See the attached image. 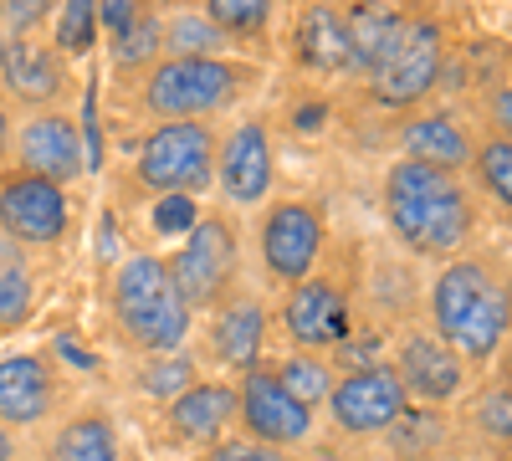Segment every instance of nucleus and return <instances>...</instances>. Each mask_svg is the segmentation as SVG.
<instances>
[{
    "mask_svg": "<svg viewBox=\"0 0 512 461\" xmlns=\"http://www.w3.org/2000/svg\"><path fill=\"white\" fill-rule=\"evenodd\" d=\"M384 216H390L405 251L431 262H456V251L472 241L477 200L456 170L400 159L384 175Z\"/></svg>",
    "mask_w": 512,
    "mask_h": 461,
    "instance_id": "1",
    "label": "nucleus"
},
{
    "mask_svg": "<svg viewBox=\"0 0 512 461\" xmlns=\"http://www.w3.org/2000/svg\"><path fill=\"white\" fill-rule=\"evenodd\" d=\"M431 328L466 364H487L492 354H502L512 333L507 277L477 257L446 262L431 282Z\"/></svg>",
    "mask_w": 512,
    "mask_h": 461,
    "instance_id": "2",
    "label": "nucleus"
},
{
    "mask_svg": "<svg viewBox=\"0 0 512 461\" xmlns=\"http://www.w3.org/2000/svg\"><path fill=\"white\" fill-rule=\"evenodd\" d=\"M123 82H134L139 113L159 129V123H210L216 113L236 108L262 82V67L231 57H159L149 72Z\"/></svg>",
    "mask_w": 512,
    "mask_h": 461,
    "instance_id": "3",
    "label": "nucleus"
},
{
    "mask_svg": "<svg viewBox=\"0 0 512 461\" xmlns=\"http://www.w3.org/2000/svg\"><path fill=\"white\" fill-rule=\"evenodd\" d=\"M108 308L118 323V339L134 354H180L190 339V308L180 303L175 282H169L164 257H123L108 277Z\"/></svg>",
    "mask_w": 512,
    "mask_h": 461,
    "instance_id": "4",
    "label": "nucleus"
},
{
    "mask_svg": "<svg viewBox=\"0 0 512 461\" xmlns=\"http://www.w3.org/2000/svg\"><path fill=\"white\" fill-rule=\"evenodd\" d=\"M216 144L221 134L210 123H159L134 149V185L154 200L164 195L195 200L216 180Z\"/></svg>",
    "mask_w": 512,
    "mask_h": 461,
    "instance_id": "5",
    "label": "nucleus"
},
{
    "mask_svg": "<svg viewBox=\"0 0 512 461\" xmlns=\"http://www.w3.org/2000/svg\"><path fill=\"white\" fill-rule=\"evenodd\" d=\"M164 267H169V282H175L180 303L190 313L221 308L231 292H241L236 287V277H241V236H236V221L221 216V211L200 216L195 231L185 236V246Z\"/></svg>",
    "mask_w": 512,
    "mask_h": 461,
    "instance_id": "6",
    "label": "nucleus"
},
{
    "mask_svg": "<svg viewBox=\"0 0 512 461\" xmlns=\"http://www.w3.org/2000/svg\"><path fill=\"white\" fill-rule=\"evenodd\" d=\"M405 405L410 400L395 380V369L369 359V364H354L338 374V385L328 395V426L344 441H379L405 415Z\"/></svg>",
    "mask_w": 512,
    "mask_h": 461,
    "instance_id": "7",
    "label": "nucleus"
},
{
    "mask_svg": "<svg viewBox=\"0 0 512 461\" xmlns=\"http://www.w3.org/2000/svg\"><path fill=\"white\" fill-rule=\"evenodd\" d=\"M390 369H395L405 400L425 405V410H446L451 400L466 395V380H472V374H466L472 364H466L436 328H420V323H410L395 339Z\"/></svg>",
    "mask_w": 512,
    "mask_h": 461,
    "instance_id": "8",
    "label": "nucleus"
},
{
    "mask_svg": "<svg viewBox=\"0 0 512 461\" xmlns=\"http://www.w3.org/2000/svg\"><path fill=\"white\" fill-rule=\"evenodd\" d=\"M0 88L21 113H52L72 93V67L52 47V36H0Z\"/></svg>",
    "mask_w": 512,
    "mask_h": 461,
    "instance_id": "9",
    "label": "nucleus"
},
{
    "mask_svg": "<svg viewBox=\"0 0 512 461\" xmlns=\"http://www.w3.org/2000/svg\"><path fill=\"white\" fill-rule=\"evenodd\" d=\"M441 67H446V26H441V16H410V26L400 36V47L390 52V62L369 77V93L384 108L425 103L431 88L441 82Z\"/></svg>",
    "mask_w": 512,
    "mask_h": 461,
    "instance_id": "10",
    "label": "nucleus"
},
{
    "mask_svg": "<svg viewBox=\"0 0 512 461\" xmlns=\"http://www.w3.org/2000/svg\"><path fill=\"white\" fill-rule=\"evenodd\" d=\"M256 246H262V267L277 287H297L318 272L323 257V216L308 200H277L262 216V231H256Z\"/></svg>",
    "mask_w": 512,
    "mask_h": 461,
    "instance_id": "11",
    "label": "nucleus"
},
{
    "mask_svg": "<svg viewBox=\"0 0 512 461\" xmlns=\"http://www.w3.org/2000/svg\"><path fill=\"white\" fill-rule=\"evenodd\" d=\"M282 323L292 349L303 354H333L349 344V287L338 272H313L308 282H297L282 303Z\"/></svg>",
    "mask_w": 512,
    "mask_h": 461,
    "instance_id": "12",
    "label": "nucleus"
},
{
    "mask_svg": "<svg viewBox=\"0 0 512 461\" xmlns=\"http://www.w3.org/2000/svg\"><path fill=\"white\" fill-rule=\"evenodd\" d=\"M236 426H241V436L262 441V446L292 451V446H303L313 436V410L297 405L282 390L272 364H256L251 374H241V385H236Z\"/></svg>",
    "mask_w": 512,
    "mask_h": 461,
    "instance_id": "13",
    "label": "nucleus"
},
{
    "mask_svg": "<svg viewBox=\"0 0 512 461\" xmlns=\"http://www.w3.org/2000/svg\"><path fill=\"white\" fill-rule=\"evenodd\" d=\"M72 226V195L41 175L11 170L0 180V231L16 246H57Z\"/></svg>",
    "mask_w": 512,
    "mask_h": 461,
    "instance_id": "14",
    "label": "nucleus"
},
{
    "mask_svg": "<svg viewBox=\"0 0 512 461\" xmlns=\"http://www.w3.org/2000/svg\"><path fill=\"white\" fill-rule=\"evenodd\" d=\"M16 164L21 175H41L52 185H72L88 175V144H82L77 118L52 108V113H26L16 123Z\"/></svg>",
    "mask_w": 512,
    "mask_h": 461,
    "instance_id": "15",
    "label": "nucleus"
},
{
    "mask_svg": "<svg viewBox=\"0 0 512 461\" xmlns=\"http://www.w3.org/2000/svg\"><path fill=\"white\" fill-rule=\"evenodd\" d=\"M57 405H62V374L52 354L0 359V426H11V431L47 426Z\"/></svg>",
    "mask_w": 512,
    "mask_h": 461,
    "instance_id": "16",
    "label": "nucleus"
},
{
    "mask_svg": "<svg viewBox=\"0 0 512 461\" xmlns=\"http://www.w3.org/2000/svg\"><path fill=\"white\" fill-rule=\"evenodd\" d=\"M216 185L231 205H262L272 190V144L262 118H241L216 144Z\"/></svg>",
    "mask_w": 512,
    "mask_h": 461,
    "instance_id": "17",
    "label": "nucleus"
},
{
    "mask_svg": "<svg viewBox=\"0 0 512 461\" xmlns=\"http://www.w3.org/2000/svg\"><path fill=\"white\" fill-rule=\"evenodd\" d=\"M231 426H236V385H226V380H200L180 400L164 405L169 441L195 446V451H210L216 441H226Z\"/></svg>",
    "mask_w": 512,
    "mask_h": 461,
    "instance_id": "18",
    "label": "nucleus"
},
{
    "mask_svg": "<svg viewBox=\"0 0 512 461\" xmlns=\"http://www.w3.org/2000/svg\"><path fill=\"white\" fill-rule=\"evenodd\" d=\"M210 354H216L226 369L236 374H251L256 359H262V344H267V308L256 292H231L221 308H210Z\"/></svg>",
    "mask_w": 512,
    "mask_h": 461,
    "instance_id": "19",
    "label": "nucleus"
},
{
    "mask_svg": "<svg viewBox=\"0 0 512 461\" xmlns=\"http://www.w3.org/2000/svg\"><path fill=\"white\" fill-rule=\"evenodd\" d=\"M405 159H420V164H441V170H472V154H477V139L472 129L446 108V113H420L405 123Z\"/></svg>",
    "mask_w": 512,
    "mask_h": 461,
    "instance_id": "20",
    "label": "nucleus"
},
{
    "mask_svg": "<svg viewBox=\"0 0 512 461\" xmlns=\"http://www.w3.org/2000/svg\"><path fill=\"white\" fill-rule=\"evenodd\" d=\"M390 446L395 461H446L461 441V426H451L446 410H425V405H405V415L379 436Z\"/></svg>",
    "mask_w": 512,
    "mask_h": 461,
    "instance_id": "21",
    "label": "nucleus"
},
{
    "mask_svg": "<svg viewBox=\"0 0 512 461\" xmlns=\"http://www.w3.org/2000/svg\"><path fill=\"white\" fill-rule=\"evenodd\" d=\"M297 62L313 72H354V47H349V21L333 6H308L297 16Z\"/></svg>",
    "mask_w": 512,
    "mask_h": 461,
    "instance_id": "22",
    "label": "nucleus"
},
{
    "mask_svg": "<svg viewBox=\"0 0 512 461\" xmlns=\"http://www.w3.org/2000/svg\"><path fill=\"white\" fill-rule=\"evenodd\" d=\"M47 461H123V441H118L113 415L103 405L72 410L47 446Z\"/></svg>",
    "mask_w": 512,
    "mask_h": 461,
    "instance_id": "23",
    "label": "nucleus"
},
{
    "mask_svg": "<svg viewBox=\"0 0 512 461\" xmlns=\"http://www.w3.org/2000/svg\"><path fill=\"white\" fill-rule=\"evenodd\" d=\"M349 21V47H354V72L374 77L384 62H390V52L400 47V36L410 26V11H384V6H354L344 11Z\"/></svg>",
    "mask_w": 512,
    "mask_h": 461,
    "instance_id": "24",
    "label": "nucleus"
},
{
    "mask_svg": "<svg viewBox=\"0 0 512 461\" xmlns=\"http://www.w3.org/2000/svg\"><path fill=\"white\" fill-rule=\"evenodd\" d=\"M461 436H472L487 451H507L512 446V385L507 380H487L461 410Z\"/></svg>",
    "mask_w": 512,
    "mask_h": 461,
    "instance_id": "25",
    "label": "nucleus"
},
{
    "mask_svg": "<svg viewBox=\"0 0 512 461\" xmlns=\"http://www.w3.org/2000/svg\"><path fill=\"white\" fill-rule=\"evenodd\" d=\"M31 313H36V272H31V257H26V246L0 241V339L16 333Z\"/></svg>",
    "mask_w": 512,
    "mask_h": 461,
    "instance_id": "26",
    "label": "nucleus"
},
{
    "mask_svg": "<svg viewBox=\"0 0 512 461\" xmlns=\"http://www.w3.org/2000/svg\"><path fill=\"white\" fill-rule=\"evenodd\" d=\"M236 41L205 11H169L164 16V57H226Z\"/></svg>",
    "mask_w": 512,
    "mask_h": 461,
    "instance_id": "27",
    "label": "nucleus"
},
{
    "mask_svg": "<svg viewBox=\"0 0 512 461\" xmlns=\"http://www.w3.org/2000/svg\"><path fill=\"white\" fill-rule=\"evenodd\" d=\"M272 374L282 380V390L297 400V405H323L328 395H333V385H338V369H333V359L328 354H303V349H292L282 364H272Z\"/></svg>",
    "mask_w": 512,
    "mask_h": 461,
    "instance_id": "28",
    "label": "nucleus"
},
{
    "mask_svg": "<svg viewBox=\"0 0 512 461\" xmlns=\"http://www.w3.org/2000/svg\"><path fill=\"white\" fill-rule=\"evenodd\" d=\"M159 57H164V16L149 11V6H139L134 26L113 41V67H118V77H139Z\"/></svg>",
    "mask_w": 512,
    "mask_h": 461,
    "instance_id": "29",
    "label": "nucleus"
},
{
    "mask_svg": "<svg viewBox=\"0 0 512 461\" xmlns=\"http://www.w3.org/2000/svg\"><path fill=\"white\" fill-rule=\"evenodd\" d=\"M134 385L149 395V400H180L190 385H200V374H195V359L180 349V354H149V359H139V369H134Z\"/></svg>",
    "mask_w": 512,
    "mask_h": 461,
    "instance_id": "30",
    "label": "nucleus"
},
{
    "mask_svg": "<svg viewBox=\"0 0 512 461\" xmlns=\"http://www.w3.org/2000/svg\"><path fill=\"white\" fill-rule=\"evenodd\" d=\"M472 175H477V185H482V195L487 200H497L502 211H512V144L507 139H482L477 144V154H472Z\"/></svg>",
    "mask_w": 512,
    "mask_h": 461,
    "instance_id": "31",
    "label": "nucleus"
},
{
    "mask_svg": "<svg viewBox=\"0 0 512 461\" xmlns=\"http://www.w3.org/2000/svg\"><path fill=\"white\" fill-rule=\"evenodd\" d=\"M93 31H98V6L88 0H67L57 11V26H52V47L72 62V57H88L93 52Z\"/></svg>",
    "mask_w": 512,
    "mask_h": 461,
    "instance_id": "32",
    "label": "nucleus"
},
{
    "mask_svg": "<svg viewBox=\"0 0 512 461\" xmlns=\"http://www.w3.org/2000/svg\"><path fill=\"white\" fill-rule=\"evenodd\" d=\"M205 16L216 21L231 41H246V36H256V31H267L272 6H267V0H210Z\"/></svg>",
    "mask_w": 512,
    "mask_h": 461,
    "instance_id": "33",
    "label": "nucleus"
},
{
    "mask_svg": "<svg viewBox=\"0 0 512 461\" xmlns=\"http://www.w3.org/2000/svg\"><path fill=\"white\" fill-rule=\"evenodd\" d=\"M195 461H297L292 451H277V446H262V441H251V436H226L216 441L210 451H200Z\"/></svg>",
    "mask_w": 512,
    "mask_h": 461,
    "instance_id": "34",
    "label": "nucleus"
},
{
    "mask_svg": "<svg viewBox=\"0 0 512 461\" xmlns=\"http://www.w3.org/2000/svg\"><path fill=\"white\" fill-rule=\"evenodd\" d=\"M487 118H492L497 139H507V144H512V82H502V88L492 93V103H487Z\"/></svg>",
    "mask_w": 512,
    "mask_h": 461,
    "instance_id": "35",
    "label": "nucleus"
},
{
    "mask_svg": "<svg viewBox=\"0 0 512 461\" xmlns=\"http://www.w3.org/2000/svg\"><path fill=\"white\" fill-rule=\"evenodd\" d=\"M11 159H16V108L0 103V180L11 175V170H6Z\"/></svg>",
    "mask_w": 512,
    "mask_h": 461,
    "instance_id": "36",
    "label": "nucleus"
},
{
    "mask_svg": "<svg viewBox=\"0 0 512 461\" xmlns=\"http://www.w3.org/2000/svg\"><path fill=\"white\" fill-rule=\"evenodd\" d=\"M134 16H139V6H128V0H108V6H98V21L113 31V41L134 26Z\"/></svg>",
    "mask_w": 512,
    "mask_h": 461,
    "instance_id": "37",
    "label": "nucleus"
},
{
    "mask_svg": "<svg viewBox=\"0 0 512 461\" xmlns=\"http://www.w3.org/2000/svg\"><path fill=\"white\" fill-rule=\"evenodd\" d=\"M0 461H21V436L11 426H0Z\"/></svg>",
    "mask_w": 512,
    "mask_h": 461,
    "instance_id": "38",
    "label": "nucleus"
},
{
    "mask_svg": "<svg viewBox=\"0 0 512 461\" xmlns=\"http://www.w3.org/2000/svg\"><path fill=\"white\" fill-rule=\"evenodd\" d=\"M502 380L512 385V344H507V354H502Z\"/></svg>",
    "mask_w": 512,
    "mask_h": 461,
    "instance_id": "39",
    "label": "nucleus"
},
{
    "mask_svg": "<svg viewBox=\"0 0 512 461\" xmlns=\"http://www.w3.org/2000/svg\"><path fill=\"white\" fill-rule=\"evenodd\" d=\"M487 456H492V461H512V446H507V451H487Z\"/></svg>",
    "mask_w": 512,
    "mask_h": 461,
    "instance_id": "40",
    "label": "nucleus"
},
{
    "mask_svg": "<svg viewBox=\"0 0 512 461\" xmlns=\"http://www.w3.org/2000/svg\"><path fill=\"white\" fill-rule=\"evenodd\" d=\"M0 36H6V6H0Z\"/></svg>",
    "mask_w": 512,
    "mask_h": 461,
    "instance_id": "41",
    "label": "nucleus"
},
{
    "mask_svg": "<svg viewBox=\"0 0 512 461\" xmlns=\"http://www.w3.org/2000/svg\"><path fill=\"white\" fill-rule=\"evenodd\" d=\"M507 298H512V277H507Z\"/></svg>",
    "mask_w": 512,
    "mask_h": 461,
    "instance_id": "42",
    "label": "nucleus"
}]
</instances>
